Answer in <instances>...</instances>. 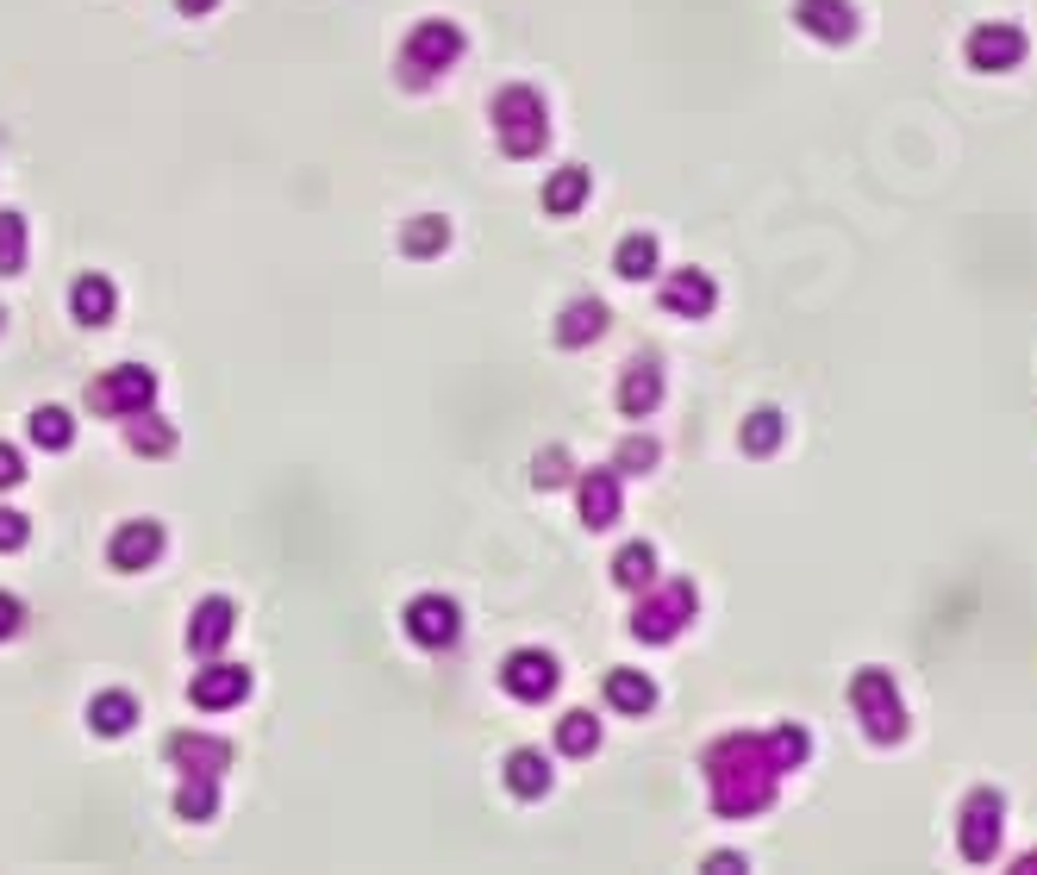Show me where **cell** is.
I'll list each match as a JSON object with an SVG mask.
<instances>
[{"instance_id":"2","label":"cell","mask_w":1037,"mask_h":875,"mask_svg":"<svg viewBox=\"0 0 1037 875\" xmlns=\"http://www.w3.org/2000/svg\"><path fill=\"white\" fill-rule=\"evenodd\" d=\"M151 394H156V375L125 363V370H113L107 382H95V407L100 413H138V407H151Z\"/></svg>"},{"instance_id":"19","label":"cell","mask_w":1037,"mask_h":875,"mask_svg":"<svg viewBox=\"0 0 1037 875\" xmlns=\"http://www.w3.org/2000/svg\"><path fill=\"white\" fill-rule=\"evenodd\" d=\"M32 438H39L44 450H63L69 438H76V426H69V413L63 407H39L32 413Z\"/></svg>"},{"instance_id":"5","label":"cell","mask_w":1037,"mask_h":875,"mask_svg":"<svg viewBox=\"0 0 1037 875\" xmlns=\"http://www.w3.org/2000/svg\"><path fill=\"white\" fill-rule=\"evenodd\" d=\"M500 681H506V694H518V700H544L557 688V663L544 657V650H518V657H506Z\"/></svg>"},{"instance_id":"16","label":"cell","mask_w":1037,"mask_h":875,"mask_svg":"<svg viewBox=\"0 0 1037 875\" xmlns=\"http://www.w3.org/2000/svg\"><path fill=\"white\" fill-rule=\"evenodd\" d=\"M444 238H450V226H444L438 214H425V219H413L401 232V251L406 256H432V251H444Z\"/></svg>"},{"instance_id":"3","label":"cell","mask_w":1037,"mask_h":875,"mask_svg":"<svg viewBox=\"0 0 1037 875\" xmlns=\"http://www.w3.org/2000/svg\"><path fill=\"white\" fill-rule=\"evenodd\" d=\"M462 51V32L450 20H425L413 39H406V69H419V76H432V69H444V63Z\"/></svg>"},{"instance_id":"17","label":"cell","mask_w":1037,"mask_h":875,"mask_svg":"<svg viewBox=\"0 0 1037 875\" xmlns=\"http://www.w3.org/2000/svg\"><path fill=\"white\" fill-rule=\"evenodd\" d=\"M594 739H600L594 713H569V720L557 725V751H569V757H588V751H594Z\"/></svg>"},{"instance_id":"20","label":"cell","mask_w":1037,"mask_h":875,"mask_svg":"<svg viewBox=\"0 0 1037 875\" xmlns=\"http://www.w3.org/2000/svg\"><path fill=\"white\" fill-rule=\"evenodd\" d=\"M656 394H663V375H656L651 363H637V370L625 375V394H619V401H625V413H644Z\"/></svg>"},{"instance_id":"13","label":"cell","mask_w":1037,"mask_h":875,"mask_svg":"<svg viewBox=\"0 0 1037 875\" xmlns=\"http://www.w3.org/2000/svg\"><path fill=\"white\" fill-rule=\"evenodd\" d=\"M581 200H588V169L550 175V188H544V207H550V214H576Z\"/></svg>"},{"instance_id":"23","label":"cell","mask_w":1037,"mask_h":875,"mask_svg":"<svg viewBox=\"0 0 1037 875\" xmlns=\"http://www.w3.org/2000/svg\"><path fill=\"white\" fill-rule=\"evenodd\" d=\"M669 307H675V313L712 307V282H707V275H681V282H669Z\"/></svg>"},{"instance_id":"33","label":"cell","mask_w":1037,"mask_h":875,"mask_svg":"<svg viewBox=\"0 0 1037 875\" xmlns=\"http://www.w3.org/2000/svg\"><path fill=\"white\" fill-rule=\"evenodd\" d=\"M13 632H20V601L0 594V638H13Z\"/></svg>"},{"instance_id":"26","label":"cell","mask_w":1037,"mask_h":875,"mask_svg":"<svg viewBox=\"0 0 1037 875\" xmlns=\"http://www.w3.org/2000/svg\"><path fill=\"white\" fill-rule=\"evenodd\" d=\"M800 20L819 25V32H831V39H844V7H831V0H800Z\"/></svg>"},{"instance_id":"21","label":"cell","mask_w":1037,"mask_h":875,"mask_svg":"<svg viewBox=\"0 0 1037 875\" xmlns=\"http://www.w3.org/2000/svg\"><path fill=\"white\" fill-rule=\"evenodd\" d=\"M25 263V219L0 214V275H13Z\"/></svg>"},{"instance_id":"28","label":"cell","mask_w":1037,"mask_h":875,"mask_svg":"<svg viewBox=\"0 0 1037 875\" xmlns=\"http://www.w3.org/2000/svg\"><path fill=\"white\" fill-rule=\"evenodd\" d=\"M20 545H25V513L0 506V550H20Z\"/></svg>"},{"instance_id":"11","label":"cell","mask_w":1037,"mask_h":875,"mask_svg":"<svg viewBox=\"0 0 1037 875\" xmlns=\"http://www.w3.org/2000/svg\"><path fill=\"white\" fill-rule=\"evenodd\" d=\"M607 700H613L619 713H644L656 700V688L637 676V669H613V676H607Z\"/></svg>"},{"instance_id":"32","label":"cell","mask_w":1037,"mask_h":875,"mask_svg":"<svg viewBox=\"0 0 1037 875\" xmlns=\"http://www.w3.org/2000/svg\"><path fill=\"white\" fill-rule=\"evenodd\" d=\"M170 445H175V431H170V426H156V431H151V426H138V450H170Z\"/></svg>"},{"instance_id":"7","label":"cell","mask_w":1037,"mask_h":875,"mask_svg":"<svg viewBox=\"0 0 1037 875\" xmlns=\"http://www.w3.org/2000/svg\"><path fill=\"white\" fill-rule=\"evenodd\" d=\"M156 550H163V525H156V519H138V525H125V532L113 538V564H119V569H144Z\"/></svg>"},{"instance_id":"24","label":"cell","mask_w":1037,"mask_h":875,"mask_svg":"<svg viewBox=\"0 0 1037 875\" xmlns=\"http://www.w3.org/2000/svg\"><path fill=\"white\" fill-rule=\"evenodd\" d=\"M651 576H656V550L651 545H632L625 557H619V582L625 588H644Z\"/></svg>"},{"instance_id":"15","label":"cell","mask_w":1037,"mask_h":875,"mask_svg":"<svg viewBox=\"0 0 1037 875\" xmlns=\"http://www.w3.org/2000/svg\"><path fill=\"white\" fill-rule=\"evenodd\" d=\"M132 694H95L88 700V725H95V732H125V725H132Z\"/></svg>"},{"instance_id":"14","label":"cell","mask_w":1037,"mask_h":875,"mask_svg":"<svg viewBox=\"0 0 1037 875\" xmlns=\"http://www.w3.org/2000/svg\"><path fill=\"white\" fill-rule=\"evenodd\" d=\"M506 781H513L518 795H544V788H550V763H544L538 751H513V763H506Z\"/></svg>"},{"instance_id":"31","label":"cell","mask_w":1037,"mask_h":875,"mask_svg":"<svg viewBox=\"0 0 1037 875\" xmlns=\"http://www.w3.org/2000/svg\"><path fill=\"white\" fill-rule=\"evenodd\" d=\"M25 475V463H20V450L13 445H0V488H13Z\"/></svg>"},{"instance_id":"25","label":"cell","mask_w":1037,"mask_h":875,"mask_svg":"<svg viewBox=\"0 0 1037 875\" xmlns=\"http://www.w3.org/2000/svg\"><path fill=\"white\" fill-rule=\"evenodd\" d=\"M188 819H207L212 807H219V788H212V776H194L188 788H182V800H175Z\"/></svg>"},{"instance_id":"18","label":"cell","mask_w":1037,"mask_h":875,"mask_svg":"<svg viewBox=\"0 0 1037 875\" xmlns=\"http://www.w3.org/2000/svg\"><path fill=\"white\" fill-rule=\"evenodd\" d=\"M613 513H619V488L607 482V475H594V482L581 488V519H588V525H607Z\"/></svg>"},{"instance_id":"8","label":"cell","mask_w":1037,"mask_h":875,"mask_svg":"<svg viewBox=\"0 0 1037 875\" xmlns=\"http://www.w3.org/2000/svg\"><path fill=\"white\" fill-rule=\"evenodd\" d=\"M226 638H231V601H200L188 625V644L194 650H219Z\"/></svg>"},{"instance_id":"4","label":"cell","mask_w":1037,"mask_h":875,"mask_svg":"<svg viewBox=\"0 0 1037 875\" xmlns=\"http://www.w3.org/2000/svg\"><path fill=\"white\" fill-rule=\"evenodd\" d=\"M194 707H207V713H219V707H238V700L250 694V669H238V663H212V669H200L194 676Z\"/></svg>"},{"instance_id":"34","label":"cell","mask_w":1037,"mask_h":875,"mask_svg":"<svg viewBox=\"0 0 1037 875\" xmlns=\"http://www.w3.org/2000/svg\"><path fill=\"white\" fill-rule=\"evenodd\" d=\"M175 7H182V13H212L219 0H175Z\"/></svg>"},{"instance_id":"29","label":"cell","mask_w":1037,"mask_h":875,"mask_svg":"<svg viewBox=\"0 0 1037 875\" xmlns=\"http://www.w3.org/2000/svg\"><path fill=\"white\" fill-rule=\"evenodd\" d=\"M975 57L981 63H987V57H1018V39H1013V32H987V39L975 44Z\"/></svg>"},{"instance_id":"27","label":"cell","mask_w":1037,"mask_h":875,"mask_svg":"<svg viewBox=\"0 0 1037 875\" xmlns=\"http://www.w3.org/2000/svg\"><path fill=\"white\" fill-rule=\"evenodd\" d=\"M563 475H569V457H563V450H538V469H532V482H538V488H557Z\"/></svg>"},{"instance_id":"12","label":"cell","mask_w":1037,"mask_h":875,"mask_svg":"<svg viewBox=\"0 0 1037 875\" xmlns=\"http://www.w3.org/2000/svg\"><path fill=\"white\" fill-rule=\"evenodd\" d=\"M600 326H607V307H600V300H576V307L563 313L557 338H563V344H588V338H594Z\"/></svg>"},{"instance_id":"1","label":"cell","mask_w":1037,"mask_h":875,"mask_svg":"<svg viewBox=\"0 0 1037 875\" xmlns=\"http://www.w3.org/2000/svg\"><path fill=\"white\" fill-rule=\"evenodd\" d=\"M494 119H500V144L506 156H532L544 144V100L532 88H506L494 100Z\"/></svg>"},{"instance_id":"6","label":"cell","mask_w":1037,"mask_h":875,"mask_svg":"<svg viewBox=\"0 0 1037 875\" xmlns=\"http://www.w3.org/2000/svg\"><path fill=\"white\" fill-rule=\"evenodd\" d=\"M406 632L419 644H450L462 632V620H457V606L444 601V594H419V601L406 606Z\"/></svg>"},{"instance_id":"22","label":"cell","mask_w":1037,"mask_h":875,"mask_svg":"<svg viewBox=\"0 0 1037 875\" xmlns=\"http://www.w3.org/2000/svg\"><path fill=\"white\" fill-rule=\"evenodd\" d=\"M651 270H656V238H625V244H619V275L644 282Z\"/></svg>"},{"instance_id":"9","label":"cell","mask_w":1037,"mask_h":875,"mask_svg":"<svg viewBox=\"0 0 1037 875\" xmlns=\"http://www.w3.org/2000/svg\"><path fill=\"white\" fill-rule=\"evenodd\" d=\"M113 282H100V275H81L76 282V319L81 326H107V319H113Z\"/></svg>"},{"instance_id":"10","label":"cell","mask_w":1037,"mask_h":875,"mask_svg":"<svg viewBox=\"0 0 1037 875\" xmlns=\"http://www.w3.org/2000/svg\"><path fill=\"white\" fill-rule=\"evenodd\" d=\"M170 757H175V763H188V776H212V769H226L231 751H226L219 739H175V744H170Z\"/></svg>"},{"instance_id":"30","label":"cell","mask_w":1037,"mask_h":875,"mask_svg":"<svg viewBox=\"0 0 1037 875\" xmlns=\"http://www.w3.org/2000/svg\"><path fill=\"white\" fill-rule=\"evenodd\" d=\"M744 445H750V450H768V445H775V413H756V419H750V426H744Z\"/></svg>"}]
</instances>
